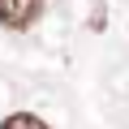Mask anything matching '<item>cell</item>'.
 <instances>
[{"mask_svg": "<svg viewBox=\"0 0 129 129\" xmlns=\"http://www.w3.org/2000/svg\"><path fill=\"white\" fill-rule=\"evenodd\" d=\"M0 129H47V125H43L39 116H30V112H13V116L0 125Z\"/></svg>", "mask_w": 129, "mask_h": 129, "instance_id": "2", "label": "cell"}, {"mask_svg": "<svg viewBox=\"0 0 129 129\" xmlns=\"http://www.w3.org/2000/svg\"><path fill=\"white\" fill-rule=\"evenodd\" d=\"M43 9V0H0V26L9 30H26Z\"/></svg>", "mask_w": 129, "mask_h": 129, "instance_id": "1", "label": "cell"}]
</instances>
